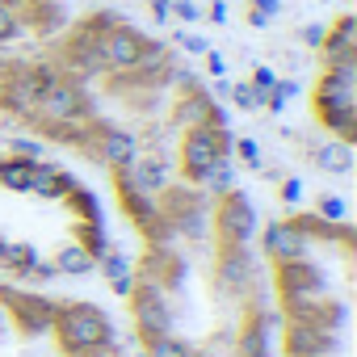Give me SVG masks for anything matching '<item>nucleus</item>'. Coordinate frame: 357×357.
Wrapping results in <instances>:
<instances>
[{
    "label": "nucleus",
    "instance_id": "obj_12",
    "mask_svg": "<svg viewBox=\"0 0 357 357\" xmlns=\"http://www.w3.org/2000/svg\"><path fill=\"white\" fill-rule=\"evenodd\" d=\"M206 68H211L215 76H223V72H227V63H223V55H215V51H206Z\"/></svg>",
    "mask_w": 357,
    "mask_h": 357
},
{
    "label": "nucleus",
    "instance_id": "obj_7",
    "mask_svg": "<svg viewBox=\"0 0 357 357\" xmlns=\"http://www.w3.org/2000/svg\"><path fill=\"white\" fill-rule=\"evenodd\" d=\"M282 9V0H252V9H248V26H257V30H265L269 26V17Z\"/></svg>",
    "mask_w": 357,
    "mask_h": 357
},
{
    "label": "nucleus",
    "instance_id": "obj_1",
    "mask_svg": "<svg viewBox=\"0 0 357 357\" xmlns=\"http://www.w3.org/2000/svg\"><path fill=\"white\" fill-rule=\"evenodd\" d=\"M114 211L135 236L122 303L135 357H273V298L261 219L236 168L211 185L143 194L109 176Z\"/></svg>",
    "mask_w": 357,
    "mask_h": 357
},
{
    "label": "nucleus",
    "instance_id": "obj_9",
    "mask_svg": "<svg viewBox=\"0 0 357 357\" xmlns=\"http://www.w3.org/2000/svg\"><path fill=\"white\" fill-rule=\"evenodd\" d=\"M168 13H176L181 22H198V17H202V9L194 5V0H172V5H168Z\"/></svg>",
    "mask_w": 357,
    "mask_h": 357
},
{
    "label": "nucleus",
    "instance_id": "obj_13",
    "mask_svg": "<svg viewBox=\"0 0 357 357\" xmlns=\"http://www.w3.org/2000/svg\"><path fill=\"white\" fill-rule=\"evenodd\" d=\"M211 22H215V26L227 22V5H223V0H215V5H211Z\"/></svg>",
    "mask_w": 357,
    "mask_h": 357
},
{
    "label": "nucleus",
    "instance_id": "obj_16",
    "mask_svg": "<svg viewBox=\"0 0 357 357\" xmlns=\"http://www.w3.org/2000/svg\"><path fill=\"white\" fill-rule=\"evenodd\" d=\"M319 5H328V0H319Z\"/></svg>",
    "mask_w": 357,
    "mask_h": 357
},
{
    "label": "nucleus",
    "instance_id": "obj_10",
    "mask_svg": "<svg viewBox=\"0 0 357 357\" xmlns=\"http://www.w3.org/2000/svg\"><path fill=\"white\" fill-rule=\"evenodd\" d=\"M176 47L190 51V55H206V51H211V47H206V38H198V34H176Z\"/></svg>",
    "mask_w": 357,
    "mask_h": 357
},
{
    "label": "nucleus",
    "instance_id": "obj_14",
    "mask_svg": "<svg viewBox=\"0 0 357 357\" xmlns=\"http://www.w3.org/2000/svg\"><path fill=\"white\" fill-rule=\"evenodd\" d=\"M147 5H151L155 22H164V17H168V5H172V0H147Z\"/></svg>",
    "mask_w": 357,
    "mask_h": 357
},
{
    "label": "nucleus",
    "instance_id": "obj_4",
    "mask_svg": "<svg viewBox=\"0 0 357 357\" xmlns=\"http://www.w3.org/2000/svg\"><path fill=\"white\" fill-rule=\"evenodd\" d=\"M0 357H130V353L101 303L0 278Z\"/></svg>",
    "mask_w": 357,
    "mask_h": 357
},
{
    "label": "nucleus",
    "instance_id": "obj_5",
    "mask_svg": "<svg viewBox=\"0 0 357 357\" xmlns=\"http://www.w3.org/2000/svg\"><path fill=\"white\" fill-rule=\"evenodd\" d=\"M315 122L344 147L357 143V17L340 13L319 38V76L311 89Z\"/></svg>",
    "mask_w": 357,
    "mask_h": 357
},
{
    "label": "nucleus",
    "instance_id": "obj_3",
    "mask_svg": "<svg viewBox=\"0 0 357 357\" xmlns=\"http://www.w3.org/2000/svg\"><path fill=\"white\" fill-rule=\"evenodd\" d=\"M273 357H357V227L290 211L261 227Z\"/></svg>",
    "mask_w": 357,
    "mask_h": 357
},
{
    "label": "nucleus",
    "instance_id": "obj_11",
    "mask_svg": "<svg viewBox=\"0 0 357 357\" xmlns=\"http://www.w3.org/2000/svg\"><path fill=\"white\" fill-rule=\"evenodd\" d=\"M273 80H278V76H273V72H269V68H257V72H252V80H248V84H252V89H261V93H269V89H273Z\"/></svg>",
    "mask_w": 357,
    "mask_h": 357
},
{
    "label": "nucleus",
    "instance_id": "obj_6",
    "mask_svg": "<svg viewBox=\"0 0 357 357\" xmlns=\"http://www.w3.org/2000/svg\"><path fill=\"white\" fill-rule=\"evenodd\" d=\"M315 164H319V168H332V172H344V168H349V147H344V143H328V147L315 155Z\"/></svg>",
    "mask_w": 357,
    "mask_h": 357
},
{
    "label": "nucleus",
    "instance_id": "obj_15",
    "mask_svg": "<svg viewBox=\"0 0 357 357\" xmlns=\"http://www.w3.org/2000/svg\"><path fill=\"white\" fill-rule=\"evenodd\" d=\"M303 38H307L311 47H319V38H324V26H307V30H303Z\"/></svg>",
    "mask_w": 357,
    "mask_h": 357
},
{
    "label": "nucleus",
    "instance_id": "obj_8",
    "mask_svg": "<svg viewBox=\"0 0 357 357\" xmlns=\"http://www.w3.org/2000/svg\"><path fill=\"white\" fill-rule=\"evenodd\" d=\"M231 151H240L248 168H257V164H261V147H257L252 139H236V143H231Z\"/></svg>",
    "mask_w": 357,
    "mask_h": 357
},
{
    "label": "nucleus",
    "instance_id": "obj_2",
    "mask_svg": "<svg viewBox=\"0 0 357 357\" xmlns=\"http://www.w3.org/2000/svg\"><path fill=\"white\" fill-rule=\"evenodd\" d=\"M97 190L34 135L0 143V278L17 286L84 282L109 252Z\"/></svg>",
    "mask_w": 357,
    "mask_h": 357
}]
</instances>
